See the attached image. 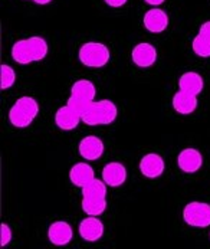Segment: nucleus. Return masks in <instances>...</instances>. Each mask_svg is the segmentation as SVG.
Wrapping results in <instances>:
<instances>
[{
	"label": "nucleus",
	"mask_w": 210,
	"mask_h": 249,
	"mask_svg": "<svg viewBox=\"0 0 210 249\" xmlns=\"http://www.w3.org/2000/svg\"><path fill=\"white\" fill-rule=\"evenodd\" d=\"M118 117V108L111 100L94 101L88 111L82 115V121L87 125H109Z\"/></svg>",
	"instance_id": "obj_1"
},
{
	"label": "nucleus",
	"mask_w": 210,
	"mask_h": 249,
	"mask_svg": "<svg viewBox=\"0 0 210 249\" xmlns=\"http://www.w3.org/2000/svg\"><path fill=\"white\" fill-rule=\"evenodd\" d=\"M78 59L88 68H104L111 59V51L103 42H87L79 48Z\"/></svg>",
	"instance_id": "obj_2"
},
{
	"label": "nucleus",
	"mask_w": 210,
	"mask_h": 249,
	"mask_svg": "<svg viewBox=\"0 0 210 249\" xmlns=\"http://www.w3.org/2000/svg\"><path fill=\"white\" fill-rule=\"evenodd\" d=\"M183 220L192 226L205 229L210 226V205L206 202H190L183 209Z\"/></svg>",
	"instance_id": "obj_3"
},
{
	"label": "nucleus",
	"mask_w": 210,
	"mask_h": 249,
	"mask_svg": "<svg viewBox=\"0 0 210 249\" xmlns=\"http://www.w3.org/2000/svg\"><path fill=\"white\" fill-rule=\"evenodd\" d=\"M177 166L183 173L194 175L203 166V156L197 148L193 147L183 148L177 156Z\"/></svg>",
	"instance_id": "obj_4"
},
{
	"label": "nucleus",
	"mask_w": 210,
	"mask_h": 249,
	"mask_svg": "<svg viewBox=\"0 0 210 249\" xmlns=\"http://www.w3.org/2000/svg\"><path fill=\"white\" fill-rule=\"evenodd\" d=\"M48 239L55 247H67L73 239L72 225L67 220H55L48 228Z\"/></svg>",
	"instance_id": "obj_5"
},
{
	"label": "nucleus",
	"mask_w": 210,
	"mask_h": 249,
	"mask_svg": "<svg viewBox=\"0 0 210 249\" xmlns=\"http://www.w3.org/2000/svg\"><path fill=\"white\" fill-rule=\"evenodd\" d=\"M79 236L87 242H97L104 236L105 226L100 216H88L79 222Z\"/></svg>",
	"instance_id": "obj_6"
},
{
	"label": "nucleus",
	"mask_w": 210,
	"mask_h": 249,
	"mask_svg": "<svg viewBox=\"0 0 210 249\" xmlns=\"http://www.w3.org/2000/svg\"><path fill=\"white\" fill-rule=\"evenodd\" d=\"M157 58H158V52H157L156 46L150 42L137 43L131 51V59H133L134 65H137L139 68L153 67L157 62Z\"/></svg>",
	"instance_id": "obj_7"
},
{
	"label": "nucleus",
	"mask_w": 210,
	"mask_h": 249,
	"mask_svg": "<svg viewBox=\"0 0 210 249\" xmlns=\"http://www.w3.org/2000/svg\"><path fill=\"white\" fill-rule=\"evenodd\" d=\"M166 161L158 153H147L140 160V172L144 178H158L164 175Z\"/></svg>",
	"instance_id": "obj_8"
},
{
	"label": "nucleus",
	"mask_w": 210,
	"mask_h": 249,
	"mask_svg": "<svg viewBox=\"0 0 210 249\" xmlns=\"http://www.w3.org/2000/svg\"><path fill=\"white\" fill-rule=\"evenodd\" d=\"M169 15L160 7H151L142 18V25L150 34H161L169 28Z\"/></svg>",
	"instance_id": "obj_9"
},
{
	"label": "nucleus",
	"mask_w": 210,
	"mask_h": 249,
	"mask_svg": "<svg viewBox=\"0 0 210 249\" xmlns=\"http://www.w3.org/2000/svg\"><path fill=\"white\" fill-rule=\"evenodd\" d=\"M104 142L97 136H87L78 144V153L87 161L100 160L104 154Z\"/></svg>",
	"instance_id": "obj_10"
},
{
	"label": "nucleus",
	"mask_w": 210,
	"mask_h": 249,
	"mask_svg": "<svg viewBox=\"0 0 210 249\" xmlns=\"http://www.w3.org/2000/svg\"><path fill=\"white\" fill-rule=\"evenodd\" d=\"M128 178L127 167L120 161H109L103 169L101 178L108 184V187H121Z\"/></svg>",
	"instance_id": "obj_11"
},
{
	"label": "nucleus",
	"mask_w": 210,
	"mask_h": 249,
	"mask_svg": "<svg viewBox=\"0 0 210 249\" xmlns=\"http://www.w3.org/2000/svg\"><path fill=\"white\" fill-rule=\"evenodd\" d=\"M81 121H82V117L75 109H72L70 106L58 108L55 112V124L59 130L72 131L79 125Z\"/></svg>",
	"instance_id": "obj_12"
},
{
	"label": "nucleus",
	"mask_w": 210,
	"mask_h": 249,
	"mask_svg": "<svg viewBox=\"0 0 210 249\" xmlns=\"http://www.w3.org/2000/svg\"><path fill=\"white\" fill-rule=\"evenodd\" d=\"M205 88V79L199 72L187 71L184 72L180 78H178V89L197 95L203 91Z\"/></svg>",
	"instance_id": "obj_13"
},
{
	"label": "nucleus",
	"mask_w": 210,
	"mask_h": 249,
	"mask_svg": "<svg viewBox=\"0 0 210 249\" xmlns=\"http://www.w3.org/2000/svg\"><path fill=\"white\" fill-rule=\"evenodd\" d=\"M172 106L175 108V112H178L181 115H189L197 109L199 100H197V95H193V94L178 89L172 100Z\"/></svg>",
	"instance_id": "obj_14"
},
{
	"label": "nucleus",
	"mask_w": 210,
	"mask_h": 249,
	"mask_svg": "<svg viewBox=\"0 0 210 249\" xmlns=\"http://www.w3.org/2000/svg\"><path fill=\"white\" fill-rule=\"evenodd\" d=\"M95 178V170L89 163H76L70 167V183L79 189H82L88 181H91Z\"/></svg>",
	"instance_id": "obj_15"
},
{
	"label": "nucleus",
	"mask_w": 210,
	"mask_h": 249,
	"mask_svg": "<svg viewBox=\"0 0 210 249\" xmlns=\"http://www.w3.org/2000/svg\"><path fill=\"white\" fill-rule=\"evenodd\" d=\"M10 53H12V58L15 59V62H18L19 65H29V64L35 62L28 39H20V40L15 42Z\"/></svg>",
	"instance_id": "obj_16"
},
{
	"label": "nucleus",
	"mask_w": 210,
	"mask_h": 249,
	"mask_svg": "<svg viewBox=\"0 0 210 249\" xmlns=\"http://www.w3.org/2000/svg\"><path fill=\"white\" fill-rule=\"evenodd\" d=\"M70 95L87 100V101H95L97 87L89 79H78L70 87Z\"/></svg>",
	"instance_id": "obj_17"
},
{
	"label": "nucleus",
	"mask_w": 210,
	"mask_h": 249,
	"mask_svg": "<svg viewBox=\"0 0 210 249\" xmlns=\"http://www.w3.org/2000/svg\"><path fill=\"white\" fill-rule=\"evenodd\" d=\"M81 206L88 216H101L106 211L108 202L106 197H82Z\"/></svg>",
	"instance_id": "obj_18"
},
{
	"label": "nucleus",
	"mask_w": 210,
	"mask_h": 249,
	"mask_svg": "<svg viewBox=\"0 0 210 249\" xmlns=\"http://www.w3.org/2000/svg\"><path fill=\"white\" fill-rule=\"evenodd\" d=\"M9 123L15 127V128H28L32 123H34V118L25 112L20 107H18L16 104H13L12 108L9 109Z\"/></svg>",
	"instance_id": "obj_19"
},
{
	"label": "nucleus",
	"mask_w": 210,
	"mask_h": 249,
	"mask_svg": "<svg viewBox=\"0 0 210 249\" xmlns=\"http://www.w3.org/2000/svg\"><path fill=\"white\" fill-rule=\"evenodd\" d=\"M82 197H106L108 184L103 178H94L88 181L82 189Z\"/></svg>",
	"instance_id": "obj_20"
},
{
	"label": "nucleus",
	"mask_w": 210,
	"mask_h": 249,
	"mask_svg": "<svg viewBox=\"0 0 210 249\" xmlns=\"http://www.w3.org/2000/svg\"><path fill=\"white\" fill-rule=\"evenodd\" d=\"M28 42L31 45L35 62H40V61H43L48 56L49 45H48L45 37H42V36H31V37H28Z\"/></svg>",
	"instance_id": "obj_21"
},
{
	"label": "nucleus",
	"mask_w": 210,
	"mask_h": 249,
	"mask_svg": "<svg viewBox=\"0 0 210 249\" xmlns=\"http://www.w3.org/2000/svg\"><path fill=\"white\" fill-rule=\"evenodd\" d=\"M192 49L200 58H210V39L197 34L192 40Z\"/></svg>",
	"instance_id": "obj_22"
},
{
	"label": "nucleus",
	"mask_w": 210,
	"mask_h": 249,
	"mask_svg": "<svg viewBox=\"0 0 210 249\" xmlns=\"http://www.w3.org/2000/svg\"><path fill=\"white\" fill-rule=\"evenodd\" d=\"M16 72L15 70L7 65V64H3L0 67V88L1 91H6V89H10L15 82H16Z\"/></svg>",
	"instance_id": "obj_23"
},
{
	"label": "nucleus",
	"mask_w": 210,
	"mask_h": 249,
	"mask_svg": "<svg viewBox=\"0 0 210 249\" xmlns=\"http://www.w3.org/2000/svg\"><path fill=\"white\" fill-rule=\"evenodd\" d=\"M18 107H20L25 112H28L34 120L37 117L40 107H39V103L36 101L34 97H20L16 103H15Z\"/></svg>",
	"instance_id": "obj_24"
},
{
	"label": "nucleus",
	"mask_w": 210,
	"mask_h": 249,
	"mask_svg": "<svg viewBox=\"0 0 210 249\" xmlns=\"http://www.w3.org/2000/svg\"><path fill=\"white\" fill-rule=\"evenodd\" d=\"M94 101H87V100H82V98H78V97H73V95H70L68 101H67V106H70L72 109H75L81 117L88 111V108L91 107Z\"/></svg>",
	"instance_id": "obj_25"
},
{
	"label": "nucleus",
	"mask_w": 210,
	"mask_h": 249,
	"mask_svg": "<svg viewBox=\"0 0 210 249\" xmlns=\"http://www.w3.org/2000/svg\"><path fill=\"white\" fill-rule=\"evenodd\" d=\"M12 238H13L12 228L7 223H1V226H0V247L1 248L7 247L12 242Z\"/></svg>",
	"instance_id": "obj_26"
},
{
	"label": "nucleus",
	"mask_w": 210,
	"mask_h": 249,
	"mask_svg": "<svg viewBox=\"0 0 210 249\" xmlns=\"http://www.w3.org/2000/svg\"><path fill=\"white\" fill-rule=\"evenodd\" d=\"M199 34L205 37L210 39V20H206L200 25V29H199Z\"/></svg>",
	"instance_id": "obj_27"
},
{
	"label": "nucleus",
	"mask_w": 210,
	"mask_h": 249,
	"mask_svg": "<svg viewBox=\"0 0 210 249\" xmlns=\"http://www.w3.org/2000/svg\"><path fill=\"white\" fill-rule=\"evenodd\" d=\"M105 3L109 6V7H122V6H125L127 4V1L128 0H104Z\"/></svg>",
	"instance_id": "obj_28"
},
{
	"label": "nucleus",
	"mask_w": 210,
	"mask_h": 249,
	"mask_svg": "<svg viewBox=\"0 0 210 249\" xmlns=\"http://www.w3.org/2000/svg\"><path fill=\"white\" fill-rule=\"evenodd\" d=\"M147 4H150V6H153V7H158L160 4H163L166 0H144Z\"/></svg>",
	"instance_id": "obj_29"
},
{
	"label": "nucleus",
	"mask_w": 210,
	"mask_h": 249,
	"mask_svg": "<svg viewBox=\"0 0 210 249\" xmlns=\"http://www.w3.org/2000/svg\"><path fill=\"white\" fill-rule=\"evenodd\" d=\"M32 1L36 3V4H42V6H43V4H49L52 0H32Z\"/></svg>",
	"instance_id": "obj_30"
},
{
	"label": "nucleus",
	"mask_w": 210,
	"mask_h": 249,
	"mask_svg": "<svg viewBox=\"0 0 210 249\" xmlns=\"http://www.w3.org/2000/svg\"><path fill=\"white\" fill-rule=\"evenodd\" d=\"M209 236H210V235H209Z\"/></svg>",
	"instance_id": "obj_31"
}]
</instances>
